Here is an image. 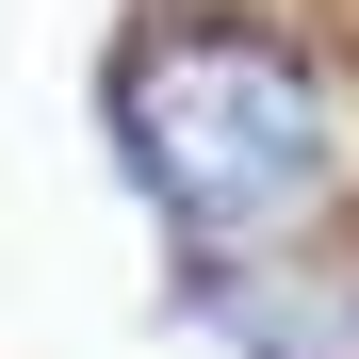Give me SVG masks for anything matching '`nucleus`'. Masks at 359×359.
<instances>
[{
	"label": "nucleus",
	"mask_w": 359,
	"mask_h": 359,
	"mask_svg": "<svg viewBox=\"0 0 359 359\" xmlns=\"http://www.w3.org/2000/svg\"><path fill=\"white\" fill-rule=\"evenodd\" d=\"M131 163L163 180V212L196 245H278L327 196L343 114L311 82V49H278L262 17H180L131 49Z\"/></svg>",
	"instance_id": "obj_1"
}]
</instances>
